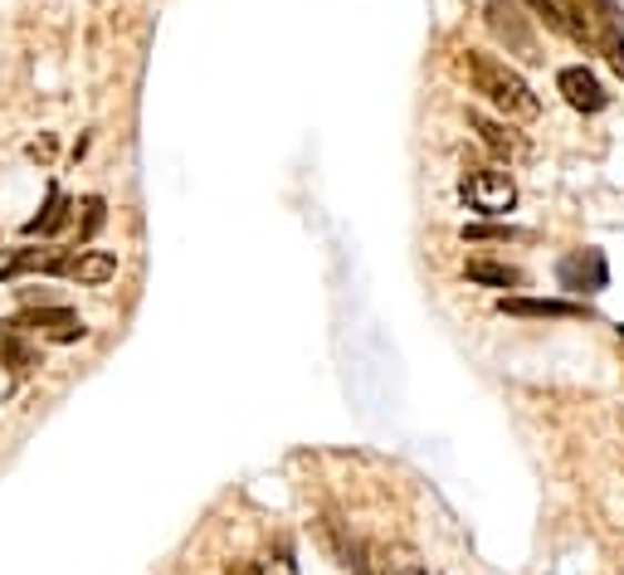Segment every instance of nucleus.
Returning a JSON list of instances; mask_svg holds the SVG:
<instances>
[{"label":"nucleus","instance_id":"obj_1","mask_svg":"<svg viewBox=\"0 0 624 575\" xmlns=\"http://www.w3.org/2000/svg\"><path fill=\"white\" fill-rule=\"evenodd\" d=\"M459 73L469 79V89L479 93L498 117H508V122H532L536 113H542V97L532 93V83L522 79V73L512 69L508 59L488 54V49H463V54H459Z\"/></svg>","mask_w":624,"mask_h":575},{"label":"nucleus","instance_id":"obj_2","mask_svg":"<svg viewBox=\"0 0 624 575\" xmlns=\"http://www.w3.org/2000/svg\"><path fill=\"white\" fill-rule=\"evenodd\" d=\"M459 195L473 215L503 219V215H512V205H518V181H512V171L503 162H493V156H463Z\"/></svg>","mask_w":624,"mask_h":575},{"label":"nucleus","instance_id":"obj_3","mask_svg":"<svg viewBox=\"0 0 624 575\" xmlns=\"http://www.w3.org/2000/svg\"><path fill=\"white\" fill-rule=\"evenodd\" d=\"M483 24L488 34H493L498 44L508 49V54L528 59V64H536V30H532V10L522 6V0H483Z\"/></svg>","mask_w":624,"mask_h":575},{"label":"nucleus","instance_id":"obj_4","mask_svg":"<svg viewBox=\"0 0 624 575\" xmlns=\"http://www.w3.org/2000/svg\"><path fill=\"white\" fill-rule=\"evenodd\" d=\"M20 332L40 337V341H54V347H73V341L89 337V327H83V317L64 308V302H44V308H20L16 317Z\"/></svg>","mask_w":624,"mask_h":575},{"label":"nucleus","instance_id":"obj_5","mask_svg":"<svg viewBox=\"0 0 624 575\" xmlns=\"http://www.w3.org/2000/svg\"><path fill=\"white\" fill-rule=\"evenodd\" d=\"M556 284L576 298H595L610 288V259L605 249H571L556 259Z\"/></svg>","mask_w":624,"mask_h":575},{"label":"nucleus","instance_id":"obj_6","mask_svg":"<svg viewBox=\"0 0 624 575\" xmlns=\"http://www.w3.org/2000/svg\"><path fill=\"white\" fill-rule=\"evenodd\" d=\"M532 10V20H542L546 30L566 34L571 44L581 49H595V30H591V16H585V0H522Z\"/></svg>","mask_w":624,"mask_h":575},{"label":"nucleus","instance_id":"obj_7","mask_svg":"<svg viewBox=\"0 0 624 575\" xmlns=\"http://www.w3.org/2000/svg\"><path fill=\"white\" fill-rule=\"evenodd\" d=\"M69 254L64 244H24V249H16L10 259H0V284H16V278H30V274H44V278H64L69 268Z\"/></svg>","mask_w":624,"mask_h":575},{"label":"nucleus","instance_id":"obj_8","mask_svg":"<svg viewBox=\"0 0 624 575\" xmlns=\"http://www.w3.org/2000/svg\"><path fill=\"white\" fill-rule=\"evenodd\" d=\"M40 347H34L30 332H20L16 317L10 322H0V371L10 376V381H30V376H40Z\"/></svg>","mask_w":624,"mask_h":575},{"label":"nucleus","instance_id":"obj_9","mask_svg":"<svg viewBox=\"0 0 624 575\" xmlns=\"http://www.w3.org/2000/svg\"><path fill=\"white\" fill-rule=\"evenodd\" d=\"M556 93L566 97L576 113H605V107H610L605 83L595 79V73L585 69V64H566V69H561V73H556Z\"/></svg>","mask_w":624,"mask_h":575},{"label":"nucleus","instance_id":"obj_10","mask_svg":"<svg viewBox=\"0 0 624 575\" xmlns=\"http://www.w3.org/2000/svg\"><path fill=\"white\" fill-rule=\"evenodd\" d=\"M469 127L479 132L483 152L493 156V162L512 166V162H522V156H528V142H522L518 132H512V122H508V117H483V113H473V117H469Z\"/></svg>","mask_w":624,"mask_h":575},{"label":"nucleus","instance_id":"obj_11","mask_svg":"<svg viewBox=\"0 0 624 575\" xmlns=\"http://www.w3.org/2000/svg\"><path fill=\"white\" fill-rule=\"evenodd\" d=\"M64 278H69V284H79V288H103V284H113V278H117V254L93 249V244H79V249L69 254Z\"/></svg>","mask_w":624,"mask_h":575},{"label":"nucleus","instance_id":"obj_12","mask_svg":"<svg viewBox=\"0 0 624 575\" xmlns=\"http://www.w3.org/2000/svg\"><path fill=\"white\" fill-rule=\"evenodd\" d=\"M498 312H503V317H566V322L591 317L585 302H571V298H518V292L498 298Z\"/></svg>","mask_w":624,"mask_h":575},{"label":"nucleus","instance_id":"obj_13","mask_svg":"<svg viewBox=\"0 0 624 575\" xmlns=\"http://www.w3.org/2000/svg\"><path fill=\"white\" fill-rule=\"evenodd\" d=\"M69 211H73V201H69V195L54 186V181H49L40 215H34V219H24V239H49V235H59V229L69 225Z\"/></svg>","mask_w":624,"mask_h":575},{"label":"nucleus","instance_id":"obj_14","mask_svg":"<svg viewBox=\"0 0 624 575\" xmlns=\"http://www.w3.org/2000/svg\"><path fill=\"white\" fill-rule=\"evenodd\" d=\"M463 278L479 288H522L528 278H522V268L512 264H498V259H469L463 264Z\"/></svg>","mask_w":624,"mask_h":575},{"label":"nucleus","instance_id":"obj_15","mask_svg":"<svg viewBox=\"0 0 624 575\" xmlns=\"http://www.w3.org/2000/svg\"><path fill=\"white\" fill-rule=\"evenodd\" d=\"M79 211H83L79 244H93V235H98V229H103V219H108V201H103V195H89V201H83Z\"/></svg>","mask_w":624,"mask_h":575},{"label":"nucleus","instance_id":"obj_16","mask_svg":"<svg viewBox=\"0 0 624 575\" xmlns=\"http://www.w3.org/2000/svg\"><path fill=\"white\" fill-rule=\"evenodd\" d=\"M49 156H54V142H49V137L30 146V162H49Z\"/></svg>","mask_w":624,"mask_h":575},{"label":"nucleus","instance_id":"obj_17","mask_svg":"<svg viewBox=\"0 0 624 575\" xmlns=\"http://www.w3.org/2000/svg\"><path fill=\"white\" fill-rule=\"evenodd\" d=\"M225 575H259V566H254V561H229Z\"/></svg>","mask_w":624,"mask_h":575},{"label":"nucleus","instance_id":"obj_18","mask_svg":"<svg viewBox=\"0 0 624 575\" xmlns=\"http://www.w3.org/2000/svg\"><path fill=\"white\" fill-rule=\"evenodd\" d=\"M615 332H620V341H624V322H620V327H615Z\"/></svg>","mask_w":624,"mask_h":575}]
</instances>
